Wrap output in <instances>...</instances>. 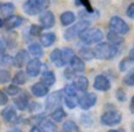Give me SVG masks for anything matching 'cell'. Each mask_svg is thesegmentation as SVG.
Wrapping results in <instances>:
<instances>
[{
	"label": "cell",
	"instance_id": "1",
	"mask_svg": "<svg viewBox=\"0 0 134 132\" xmlns=\"http://www.w3.org/2000/svg\"><path fill=\"white\" fill-rule=\"evenodd\" d=\"M119 53L118 46L109 44V43H100L94 49V56L95 58L101 59V60H111L116 54Z\"/></svg>",
	"mask_w": 134,
	"mask_h": 132
},
{
	"label": "cell",
	"instance_id": "2",
	"mask_svg": "<svg viewBox=\"0 0 134 132\" xmlns=\"http://www.w3.org/2000/svg\"><path fill=\"white\" fill-rule=\"evenodd\" d=\"M49 6L48 0H27L23 5V8L28 15H37Z\"/></svg>",
	"mask_w": 134,
	"mask_h": 132
},
{
	"label": "cell",
	"instance_id": "3",
	"mask_svg": "<svg viewBox=\"0 0 134 132\" xmlns=\"http://www.w3.org/2000/svg\"><path fill=\"white\" fill-rule=\"evenodd\" d=\"M79 38L85 45L98 44V43H100L102 40L104 33L99 28H87L85 32H82L79 35Z\"/></svg>",
	"mask_w": 134,
	"mask_h": 132
},
{
	"label": "cell",
	"instance_id": "4",
	"mask_svg": "<svg viewBox=\"0 0 134 132\" xmlns=\"http://www.w3.org/2000/svg\"><path fill=\"white\" fill-rule=\"evenodd\" d=\"M87 28H90V21L85 20V19H81V20H79V23L74 24L68 30L65 31L64 38H65L66 40H72V39H74V38L79 37V35L82 32H85Z\"/></svg>",
	"mask_w": 134,
	"mask_h": 132
},
{
	"label": "cell",
	"instance_id": "5",
	"mask_svg": "<svg viewBox=\"0 0 134 132\" xmlns=\"http://www.w3.org/2000/svg\"><path fill=\"white\" fill-rule=\"evenodd\" d=\"M109 28L112 32L116 33V34H126L130 32V26L128 24L125 23L122 18L118 15H114L109 20Z\"/></svg>",
	"mask_w": 134,
	"mask_h": 132
},
{
	"label": "cell",
	"instance_id": "6",
	"mask_svg": "<svg viewBox=\"0 0 134 132\" xmlns=\"http://www.w3.org/2000/svg\"><path fill=\"white\" fill-rule=\"evenodd\" d=\"M121 119H122V116L120 112L116 110H111V111L105 112L101 116V123L107 126H113L120 123Z\"/></svg>",
	"mask_w": 134,
	"mask_h": 132
},
{
	"label": "cell",
	"instance_id": "7",
	"mask_svg": "<svg viewBox=\"0 0 134 132\" xmlns=\"http://www.w3.org/2000/svg\"><path fill=\"white\" fill-rule=\"evenodd\" d=\"M97 103V96L94 93H85L83 96H81L78 99V105L82 110H88L92 106H94Z\"/></svg>",
	"mask_w": 134,
	"mask_h": 132
},
{
	"label": "cell",
	"instance_id": "8",
	"mask_svg": "<svg viewBox=\"0 0 134 132\" xmlns=\"http://www.w3.org/2000/svg\"><path fill=\"white\" fill-rule=\"evenodd\" d=\"M61 100H63V92H61V91L52 92L46 99V109L47 110L54 109L55 106H58V105L60 104Z\"/></svg>",
	"mask_w": 134,
	"mask_h": 132
},
{
	"label": "cell",
	"instance_id": "9",
	"mask_svg": "<svg viewBox=\"0 0 134 132\" xmlns=\"http://www.w3.org/2000/svg\"><path fill=\"white\" fill-rule=\"evenodd\" d=\"M40 70H41V61L38 58L32 59L26 65V74L30 77H37L40 73Z\"/></svg>",
	"mask_w": 134,
	"mask_h": 132
},
{
	"label": "cell",
	"instance_id": "10",
	"mask_svg": "<svg viewBox=\"0 0 134 132\" xmlns=\"http://www.w3.org/2000/svg\"><path fill=\"white\" fill-rule=\"evenodd\" d=\"M39 21L41 24L42 28H51L53 27L54 23H55V18H54V14L51 11H44L40 15Z\"/></svg>",
	"mask_w": 134,
	"mask_h": 132
},
{
	"label": "cell",
	"instance_id": "11",
	"mask_svg": "<svg viewBox=\"0 0 134 132\" xmlns=\"http://www.w3.org/2000/svg\"><path fill=\"white\" fill-rule=\"evenodd\" d=\"M0 114H1V118L4 119L7 124H15L16 120H18V116H16L15 110L11 106L5 107Z\"/></svg>",
	"mask_w": 134,
	"mask_h": 132
},
{
	"label": "cell",
	"instance_id": "12",
	"mask_svg": "<svg viewBox=\"0 0 134 132\" xmlns=\"http://www.w3.org/2000/svg\"><path fill=\"white\" fill-rule=\"evenodd\" d=\"M94 88L98 91H108L111 88V83L107 79V77L102 76H97L94 79Z\"/></svg>",
	"mask_w": 134,
	"mask_h": 132
},
{
	"label": "cell",
	"instance_id": "13",
	"mask_svg": "<svg viewBox=\"0 0 134 132\" xmlns=\"http://www.w3.org/2000/svg\"><path fill=\"white\" fill-rule=\"evenodd\" d=\"M69 68L73 72H76V73H81V72L85 71V63L83 60L78 56H74L72 58V60L69 61Z\"/></svg>",
	"mask_w": 134,
	"mask_h": 132
},
{
	"label": "cell",
	"instance_id": "14",
	"mask_svg": "<svg viewBox=\"0 0 134 132\" xmlns=\"http://www.w3.org/2000/svg\"><path fill=\"white\" fill-rule=\"evenodd\" d=\"M27 58H28L27 51H25V50H20V51L16 52L15 57L13 58L12 64H13L15 67H23L26 63H27Z\"/></svg>",
	"mask_w": 134,
	"mask_h": 132
},
{
	"label": "cell",
	"instance_id": "15",
	"mask_svg": "<svg viewBox=\"0 0 134 132\" xmlns=\"http://www.w3.org/2000/svg\"><path fill=\"white\" fill-rule=\"evenodd\" d=\"M88 85H90L88 79L86 78V77H83V76L76 77V78L74 79V81H73L74 88H75L76 91H80V92H85V91H87Z\"/></svg>",
	"mask_w": 134,
	"mask_h": 132
},
{
	"label": "cell",
	"instance_id": "16",
	"mask_svg": "<svg viewBox=\"0 0 134 132\" xmlns=\"http://www.w3.org/2000/svg\"><path fill=\"white\" fill-rule=\"evenodd\" d=\"M49 59H51V61L57 67H63L64 65H65V63H64V58H63V51L59 50V49H55L51 52V54H49Z\"/></svg>",
	"mask_w": 134,
	"mask_h": 132
},
{
	"label": "cell",
	"instance_id": "17",
	"mask_svg": "<svg viewBox=\"0 0 134 132\" xmlns=\"http://www.w3.org/2000/svg\"><path fill=\"white\" fill-rule=\"evenodd\" d=\"M13 103L16 109L20 110V111H24V110H26L28 107V96L26 93H21L20 96L14 98Z\"/></svg>",
	"mask_w": 134,
	"mask_h": 132
},
{
	"label": "cell",
	"instance_id": "18",
	"mask_svg": "<svg viewBox=\"0 0 134 132\" xmlns=\"http://www.w3.org/2000/svg\"><path fill=\"white\" fill-rule=\"evenodd\" d=\"M31 91H32V93L35 97H45L48 93V86L44 85L42 83H37L32 85Z\"/></svg>",
	"mask_w": 134,
	"mask_h": 132
},
{
	"label": "cell",
	"instance_id": "19",
	"mask_svg": "<svg viewBox=\"0 0 134 132\" xmlns=\"http://www.w3.org/2000/svg\"><path fill=\"white\" fill-rule=\"evenodd\" d=\"M24 19L20 15H11L9 18H7L5 26H6L7 30H14V28L19 27V26L23 24Z\"/></svg>",
	"mask_w": 134,
	"mask_h": 132
},
{
	"label": "cell",
	"instance_id": "20",
	"mask_svg": "<svg viewBox=\"0 0 134 132\" xmlns=\"http://www.w3.org/2000/svg\"><path fill=\"white\" fill-rule=\"evenodd\" d=\"M57 40V37L54 33H44V34H40V43H41L42 46L45 47H48L51 45H53Z\"/></svg>",
	"mask_w": 134,
	"mask_h": 132
},
{
	"label": "cell",
	"instance_id": "21",
	"mask_svg": "<svg viewBox=\"0 0 134 132\" xmlns=\"http://www.w3.org/2000/svg\"><path fill=\"white\" fill-rule=\"evenodd\" d=\"M44 85L46 86H52L54 83H55V74L52 71H45L44 73L41 74V81Z\"/></svg>",
	"mask_w": 134,
	"mask_h": 132
},
{
	"label": "cell",
	"instance_id": "22",
	"mask_svg": "<svg viewBox=\"0 0 134 132\" xmlns=\"http://www.w3.org/2000/svg\"><path fill=\"white\" fill-rule=\"evenodd\" d=\"M14 5L12 2H6V4L0 5V15L4 18H9L14 12Z\"/></svg>",
	"mask_w": 134,
	"mask_h": 132
},
{
	"label": "cell",
	"instance_id": "23",
	"mask_svg": "<svg viewBox=\"0 0 134 132\" xmlns=\"http://www.w3.org/2000/svg\"><path fill=\"white\" fill-rule=\"evenodd\" d=\"M60 21L64 26H69L71 24H73L75 21V15H74L73 12H64L63 14L60 15Z\"/></svg>",
	"mask_w": 134,
	"mask_h": 132
},
{
	"label": "cell",
	"instance_id": "24",
	"mask_svg": "<svg viewBox=\"0 0 134 132\" xmlns=\"http://www.w3.org/2000/svg\"><path fill=\"white\" fill-rule=\"evenodd\" d=\"M41 124V130L44 132H57V126L53 122H51L49 119H42L40 122Z\"/></svg>",
	"mask_w": 134,
	"mask_h": 132
},
{
	"label": "cell",
	"instance_id": "25",
	"mask_svg": "<svg viewBox=\"0 0 134 132\" xmlns=\"http://www.w3.org/2000/svg\"><path fill=\"white\" fill-rule=\"evenodd\" d=\"M79 57L81 59H85V60H92L93 58H95L94 56V50L90 49V47H83L80 50L79 52Z\"/></svg>",
	"mask_w": 134,
	"mask_h": 132
},
{
	"label": "cell",
	"instance_id": "26",
	"mask_svg": "<svg viewBox=\"0 0 134 132\" xmlns=\"http://www.w3.org/2000/svg\"><path fill=\"white\" fill-rule=\"evenodd\" d=\"M14 85H24V84L27 81V74L24 71H19L14 74V77L12 78Z\"/></svg>",
	"mask_w": 134,
	"mask_h": 132
},
{
	"label": "cell",
	"instance_id": "27",
	"mask_svg": "<svg viewBox=\"0 0 134 132\" xmlns=\"http://www.w3.org/2000/svg\"><path fill=\"white\" fill-rule=\"evenodd\" d=\"M107 39H108L109 44L114 45V46H118V45H120V44H122L124 43L122 37H120V34H116V33L112 32V31L107 34Z\"/></svg>",
	"mask_w": 134,
	"mask_h": 132
},
{
	"label": "cell",
	"instance_id": "28",
	"mask_svg": "<svg viewBox=\"0 0 134 132\" xmlns=\"http://www.w3.org/2000/svg\"><path fill=\"white\" fill-rule=\"evenodd\" d=\"M65 117H66V112L64 111V109H61V107L55 109L53 112H52V114H51V118L53 119V122H55V123L63 122Z\"/></svg>",
	"mask_w": 134,
	"mask_h": 132
},
{
	"label": "cell",
	"instance_id": "29",
	"mask_svg": "<svg viewBox=\"0 0 134 132\" xmlns=\"http://www.w3.org/2000/svg\"><path fill=\"white\" fill-rule=\"evenodd\" d=\"M28 52H30L31 54H32L33 57H41L42 56V49H41V45H39L38 43H33V44H31L30 46H28Z\"/></svg>",
	"mask_w": 134,
	"mask_h": 132
},
{
	"label": "cell",
	"instance_id": "30",
	"mask_svg": "<svg viewBox=\"0 0 134 132\" xmlns=\"http://www.w3.org/2000/svg\"><path fill=\"white\" fill-rule=\"evenodd\" d=\"M63 129H64L65 132H80L78 125H76L73 120H67L66 123L63 125Z\"/></svg>",
	"mask_w": 134,
	"mask_h": 132
},
{
	"label": "cell",
	"instance_id": "31",
	"mask_svg": "<svg viewBox=\"0 0 134 132\" xmlns=\"http://www.w3.org/2000/svg\"><path fill=\"white\" fill-rule=\"evenodd\" d=\"M75 56L73 52V50L72 49H68V47H66V49L63 50V58H64V63L66 64H69V61L72 60V58Z\"/></svg>",
	"mask_w": 134,
	"mask_h": 132
},
{
	"label": "cell",
	"instance_id": "32",
	"mask_svg": "<svg viewBox=\"0 0 134 132\" xmlns=\"http://www.w3.org/2000/svg\"><path fill=\"white\" fill-rule=\"evenodd\" d=\"M11 80V73L7 70H0V84H6Z\"/></svg>",
	"mask_w": 134,
	"mask_h": 132
},
{
	"label": "cell",
	"instance_id": "33",
	"mask_svg": "<svg viewBox=\"0 0 134 132\" xmlns=\"http://www.w3.org/2000/svg\"><path fill=\"white\" fill-rule=\"evenodd\" d=\"M66 97H76V90L74 88L73 85H66L64 88Z\"/></svg>",
	"mask_w": 134,
	"mask_h": 132
},
{
	"label": "cell",
	"instance_id": "34",
	"mask_svg": "<svg viewBox=\"0 0 134 132\" xmlns=\"http://www.w3.org/2000/svg\"><path fill=\"white\" fill-rule=\"evenodd\" d=\"M65 103L68 109H74L78 105V99H76V97H66Z\"/></svg>",
	"mask_w": 134,
	"mask_h": 132
},
{
	"label": "cell",
	"instance_id": "35",
	"mask_svg": "<svg viewBox=\"0 0 134 132\" xmlns=\"http://www.w3.org/2000/svg\"><path fill=\"white\" fill-rule=\"evenodd\" d=\"M124 83L127 86H134V70L128 74H126V77L124 78Z\"/></svg>",
	"mask_w": 134,
	"mask_h": 132
},
{
	"label": "cell",
	"instance_id": "36",
	"mask_svg": "<svg viewBox=\"0 0 134 132\" xmlns=\"http://www.w3.org/2000/svg\"><path fill=\"white\" fill-rule=\"evenodd\" d=\"M19 92H20V88L16 85H9V86H7V88H6V93L8 96H16Z\"/></svg>",
	"mask_w": 134,
	"mask_h": 132
},
{
	"label": "cell",
	"instance_id": "37",
	"mask_svg": "<svg viewBox=\"0 0 134 132\" xmlns=\"http://www.w3.org/2000/svg\"><path fill=\"white\" fill-rule=\"evenodd\" d=\"M76 4L78 5H83L85 6V8H86V12H88V13H93V7L91 6V4H90V1L88 0H76Z\"/></svg>",
	"mask_w": 134,
	"mask_h": 132
},
{
	"label": "cell",
	"instance_id": "38",
	"mask_svg": "<svg viewBox=\"0 0 134 132\" xmlns=\"http://www.w3.org/2000/svg\"><path fill=\"white\" fill-rule=\"evenodd\" d=\"M41 30H42L41 26H39V25H32L30 27V33H31V35H34V37H37V35L41 34Z\"/></svg>",
	"mask_w": 134,
	"mask_h": 132
},
{
	"label": "cell",
	"instance_id": "39",
	"mask_svg": "<svg viewBox=\"0 0 134 132\" xmlns=\"http://www.w3.org/2000/svg\"><path fill=\"white\" fill-rule=\"evenodd\" d=\"M115 94H116V98H118L120 102L126 100V93H125V91H124L122 88H119V90L115 92Z\"/></svg>",
	"mask_w": 134,
	"mask_h": 132
},
{
	"label": "cell",
	"instance_id": "40",
	"mask_svg": "<svg viewBox=\"0 0 134 132\" xmlns=\"http://www.w3.org/2000/svg\"><path fill=\"white\" fill-rule=\"evenodd\" d=\"M8 103V98H7V94L4 92V91L0 90V105H6Z\"/></svg>",
	"mask_w": 134,
	"mask_h": 132
},
{
	"label": "cell",
	"instance_id": "41",
	"mask_svg": "<svg viewBox=\"0 0 134 132\" xmlns=\"http://www.w3.org/2000/svg\"><path fill=\"white\" fill-rule=\"evenodd\" d=\"M131 63H133V61H131L128 58L124 59V60L120 63V71H125L126 68H128V65H130Z\"/></svg>",
	"mask_w": 134,
	"mask_h": 132
},
{
	"label": "cell",
	"instance_id": "42",
	"mask_svg": "<svg viewBox=\"0 0 134 132\" xmlns=\"http://www.w3.org/2000/svg\"><path fill=\"white\" fill-rule=\"evenodd\" d=\"M127 15L130 17L131 19H134V2H132V4L128 6V8H127Z\"/></svg>",
	"mask_w": 134,
	"mask_h": 132
},
{
	"label": "cell",
	"instance_id": "43",
	"mask_svg": "<svg viewBox=\"0 0 134 132\" xmlns=\"http://www.w3.org/2000/svg\"><path fill=\"white\" fill-rule=\"evenodd\" d=\"M38 110H40V104H38V103H32V105L30 106V111L35 112V111H38Z\"/></svg>",
	"mask_w": 134,
	"mask_h": 132
},
{
	"label": "cell",
	"instance_id": "44",
	"mask_svg": "<svg viewBox=\"0 0 134 132\" xmlns=\"http://www.w3.org/2000/svg\"><path fill=\"white\" fill-rule=\"evenodd\" d=\"M65 77L67 79H71L72 77H73V71H72L71 68H67L65 71Z\"/></svg>",
	"mask_w": 134,
	"mask_h": 132
},
{
	"label": "cell",
	"instance_id": "45",
	"mask_svg": "<svg viewBox=\"0 0 134 132\" xmlns=\"http://www.w3.org/2000/svg\"><path fill=\"white\" fill-rule=\"evenodd\" d=\"M5 49H6V44L2 39H0V53H4Z\"/></svg>",
	"mask_w": 134,
	"mask_h": 132
},
{
	"label": "cell",
	"instance_id": "46",
	"mask_svg": "<svg viewBox=\"0 0 134 132\" xmlns=\"http://www.w3.org/2000/svg\"><path fill=\"white\" fill-rule=\"evenodd\" d=\"M128 59H130L131 61H134V46H133V49L130 51V54H128Z\"/></svg>",
	"mask_w": 134,
	"mask_h": 132
},
{
	"label": "cell",
	"instance_id": "47",
	"mask_svg": "<svg viewBox=\"0 0 134 132\" xmlns=\"http://www.w3.org/2000/svg\"><path fill=\"white\" fill-rule=\"evenodd\" d=\"M30 132H44V131H42L41 128H39V126H33L30 130Z\"/></svg>",
	"mask_w": 134,
	"mask_h": 132
},
{
	"label": "cell",
	"instance_id": "48",
	"mask_svg": "<svg viewBox=\"0 0 134 132\" xmlns=\"http://www.w3.org/2000/svg\"><path fill=\"white\" fill-rule=\"evenodd\" d=\"M131 111L134 113V96L132 97V100H131Z\"/></svg>",
	"mask_w": 134,
	"mask_h": 132
},
{
	"label": "cell",
	"instance_id": "49",
	"mask_svg": "<svg viewBox=\"0 0 134 132\" xmlns=\"http://www.w3.org/2000/svg\"><path fill=\"white\" fill-rule=\"evenodd\" d=\"M7 132H23V131H21L20 129L16 128V129H12V130H9V131H7Z\"/></svg>",
	"mask_w": 134,
	"mask_h": 132
},
{
	"label": "cell",
	"instance_id": "50",
	"mask_svg": "<svg viewBox=\"0 0 134 132\" xmlns=\"http://www.w3.org/2000/svg\"><path fill=\"white\" fill-rule=\"evenodd\" d=\"M2 25H4V20L0 18V27H2Z\"/></svg>",
	"mask_w": 134,
	"mask_h": 132
},
{
	"label": "cell",
	"instance_id": "51",
	"mask_svg": "<svg viewBox=\"0 0 134 132\" xmlns=\"http://www.w3.org/2000/svg\"><path fill=\"white\" fill-rule=\"evenodd\" d=\"M109 132H124L122 130H111Z\"/></svg>",
	"mask_w": 134,
	"mask_h": 132
}]
</instances>
